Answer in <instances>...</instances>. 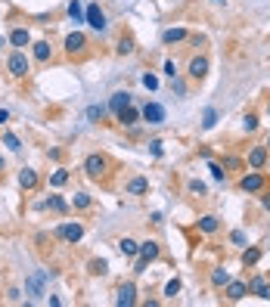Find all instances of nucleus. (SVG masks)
<instances>
[{"mask_svg": "<svg viewBox=\"0 0 270 307\" xmlns=\"http://www.w3.org/2000/svg\"><path fill=\"white\" fill-rule=\"evenodd\" d=\"M44 279H47V273H34V276H28L25 292L31 295V301H41V295H44Z\"/></svg>", "mask_w": 270, "mask_h": 307, "instance_id": "obj_10", "label": "nucleus"}, {"mask_svg": "<svg viewBox=\"0 0 270 307\" xmlns=\"http://www.w3.org/2000/svg\"><path fill=\"white\" fill-rule=\"evenodd\" d=\"M149 149H152V156L159 159V156H162V140H152V143H149Z\"/></svg>", "mask_w": 270, "mask_h": 307, "instance_id": "obj_42", "label": "nucleus"}, {"mask_svg": "<svg viewBox=\"0 0 270 307\" xmlns=\"http://www.w3.org/2000/svg\"><path fill=\"white\" fill-rule=\"evenodd\" d=\"M205 74H208V59L205 56H192L189 59V78L192 81H202Z\"/></svg>", "mask_w": 270, "mask_h": 307, "instance_id": "obj_11", "label": "nucleus"}, {"mask_svg": "<svg viewBox=\"0 0 270 307\" xmlns=\"http://www.w3.org/2000/svg\"><path fill=\"white\" fill-rule=\"evenodd\" d=\"M44 208H53V211H68V202H65V199H59V196H50V199L44 202Z\"/></svg>", "mask_w": 270, "mask_h": 307, "instance_id": "obj_29", "label": "nucleus"}, {"mask_svg": "<svg viewBox=\"0 0 270 307\" xmlns=\"http://www.w3.org/2000/svg\"><path fill=\"white\" fill-rule=\"evenodd\" d=\"M208 171H211V177H214V180H224V177H227L224 165H217V162H211V165H208Z\"/></svg>", "mask_w": 270, "mask_h": 307, "instance_id": "obj_36", "label": "nucleus"}, {"mask_svg": "<svg viewBox=\"0 0 270 307\" xmlns=\"http://www.w3.org/2000/svg\"><path fill=\"white\" fill-rule=\"evenodd\" d=\"M189 193L192 196H205V183L202 180H189Z\"/></svg>", "mask_w": 270, "mask_h": 307, "instance_id": "obj_38", "label": "nucleus"}, {"mask_svg": "<svg viewBox=\"0 0 270 307\" xmlns=\"http://www.w3.org/2000/svg\"><path fill=\"white\" fill-rule=\"evenodd\" d=\"M140 115H143V121L152 124V127L165 124V106H162V103H146V106L140 109Z\"/></svg>", "mask_w": 270, "mask_h": 307, "instance_id": "obj_5", "label": "nucleus"}, {"mask_svg": "<svg viewBox=\"0 0 270 307\" xmlns=\"http://www.w3.org/2000/svg\"><path fill=\"white\" fill-rule=\"evenodd\" d=\"M217 124V109H205V118H202V127L205 131H211Z\"/></svg>", "mask_w": 270, "mask_h": 307, "instance_id": "obj_31", "label": "nucleus"}, {"mask_svg": "<svg viewBox=\"0 0 270 307\" xmlns=\"http://www.w3.org/2000/svg\"><path fill=\"white\" fill-rule=\"evenodd\" d=\"M224 289H227V298H230V301H242V298L249 295V283H233V279H230Z\"/></svg>", "mask_w": 270, "mask_h": 307, "instance_id": "obj_15", "label": "nucleus"}, {"mask_svg": "<svg viewBox=\"0 0 270 307\" xmlns=\"http://www.w3.org/2000/svg\"><path fill=\"white\" fill-rule=\"evenodd\" d=\"M261 205H264V211H270V193H264V196H261Z\"/></svg>", "mask_w": 270, "mask_h": 307, "instance_id": "obj_45", "label": "nucleus"}, {"mask_svg": "<svg viewBox=\"0 0 270 307\" xmlns=\"http://www.w3.org/2000/svg\"><path fill=\"white\" fill-rule=\"evenodd\" d=\"M258 298H264V301H270V286H267V283H264V289L258 292Z\"/></svg>", "mask_w": 270, "mask_h": 307, "instance_id": "obj_44", "label": "nucleus"}, {"mask_svg": "<svg viewBox=\"0 0 270 307\" xmlns=\"http://www.w3.org/2000/svg\"><path fill=\"white\" fill-rule=\"evenodd\" d=\"M230 283V273L224 270V267H214V270H211V286H217V289H224Z\"/></svg>", "mask_w": 270, "mask_h": 307, "instance_id": "obj_24", "label": "nucleus"}, {"mask_svg": "<svg viewBox=\"0 0 270 307\" xmlns=\"http://www.w3.org/2000/svg\"><path fill=\"white\" fill-rule=\"evenodd\" d=\"M267 112H270V109H267Z\"/></svg>", "mask_w": 270, "mask_h": 307, "instance_id": "obj_50", "label": "nucleus"}, {"mask_svg": "<svg viewBox=\"0 0 270 307\" xmlns=\"http://www.w3.org/2000/svg\"><path fill=\"white\" fill-rule=\"evenodd\" d=\"M4 146H7L10 152H19V149H22V143H19L16 134H4Z\"/></svg>", "mask_w": 270, "mask_h": 307, "instance_id": "obj_32", "label": "nucleus"}, {"mask_svg": "<svg viewBox=\"0 0 270 307\" xmlns=\"http://www.w3.org/2000/svg\"><path fill=\"white\" fill-rule=\"evenodd\" d=\"M68 177H71V174H68L65 168H56V171L50 174V186H65V183H68Z\"/></svg>", "mask_w": 270, "mask_h": 307, "instance_id": "obj_26", "label": "nucleus"}, {"mask_svg": "<svg viewBox=\"0 0 270 307\" xmlns=\"http://www.w3.org/2000/svg\"><path fill=\"white\" fill-rule=\"evenodd\" d=\"M149 193V180L146 177H131L128 180V196H143Z\"/></svg>", "mask_w": 270, "mask_h": 307, "instance_id": "obj_17", "label": "nucleus"}, {"mask_svg": "<svg viewBox=\"0 0 270 307\" xmlns=\"http://www.w3.org/2000/svg\"><path fill=\"white\" fill-rule=\"evenodd\" d=\"M31 47H34V59H37V62H47V59H50V44H47V41H37V44H31Z\"/></svg>", "mask_w": 270, "mask_h": 307, "instance_id": "obj_25", "label": "nucleus"}, {"mask_svg": "<svg viewBox=\"0 0 270 307\" xmlns=\"http://www.w3.org/2000/svg\"><path fill=\"white\" fill-rule=\"evenodd\" d=\"M239 165H242L239 159H224V168H239Z\"/></svg>", "mask_w": 270, "mask_h": 307, "instance_id": "obj_43", "label": "nucleus"}, {"mask_svg": "<svg viewBox=\"0 0 270 307\" xmlns=\"http://www.w3.org/2000/svg\"><path fill=\"white\" fill-rule=\"evenodd\" d=\"M264 165H267V146H255V149L249 152V168L261 171Z\"/></svg>", "mask_w": 270, "mask_h": 307, "instance_id": "obj_16", "label": "nucleus"}, {"mask_svg": "<svg viewBox=\"0 0 270 307\" xmlns=\"http://www.w3.org/2000/svg\"><path fill=\"white\" fill-rule=\"evenodd\" d=\"M87 50V37L81 34V31H71L68 37H65V53L68 56H81Z\"/></svg>", "mask_w": 270, "mask_h": 307, "instance_id": "obj_8", "label": "nucleus"}, {"mask_svg": "<svg viewBox=\"0 0 270 307\" xmlns=\"http://www.w3.org/2000/svg\"><path fill=\"white\" fill-rule=\"evenodd\" d=\"M68 19H71L75 25L84 22V7H81V0H71V4H68Z\"/></svg>", "mask_w": 270, "mask_h": 307, "instance_id": "obj_23", "label": "nucleus"}, {"mask_svg": "<svg viewBox=\"0 0 270 307\" xmlns=\"http://www.w3.org/2000/svg\"><path fill=\"white\" fill-rule=\"evenodd\" d=\"M134 103V96L128 93V90H118V93H112V99H109V112H115V115H118L121 109H128Z\"/></svg>", "mask_w": 270, "mask_h": 307, "instance_id": "obj_12", "label": "nucleus"}, {"mask_svg": "<svg viewBox=\"0 0 270 307\" xmlns=\"http://www.w3.org/2000/svg\"><path fill=\"white\" fill-rule=\"evenodd\" d=\"M239 189H242V193H261V189H264V174L252 168L249 174L239 177Z\"/></svg>", "mask_w": 270, "mask_h": 307, "instance_id": "obj_6", "label": "nucleus"}, {"mask_svg": "<svg viewBox=\"0 0 270 307\" xmlns=\"http://www.w3.org/2000/svg\"><path fill=\"white\" fill-rule=\"evenodd\" d=\"M115 53H118V56H128V53H134V41H131V37H121V41L115 44Z\"/></svg>", "mask_w": 270, "mask_h": 307, "instance_id": "obj_27", "label": "nucleus"}, {"mask_svg": "<svg viewBox=\"0 0 270 307\" xmlns=\"http://www.w3.org/2000/svg\"><path fill=\"white\" fill-rule=\"evenodd\" d=\"M199 229L211 236V233H217V229H220V220H217L214 214H202V217H199Z\"/></svg>", "mask_w": 270, "mask_h": 307, "instance_id": "obj_19", "label": "nucleus"}, {"mask_svg": "<svg viewBox=\"0 0 270 307\" xmlns=\"http://www.w3.org/2000/svg\"><path fill=\"white\" fill-rule=\"evenodd\" d=\"M71 205H75V208H81V211H84V208H90V205H93V199H90L87 193H75V199H71Z\"/></svg>", "mask_w": 270, "mask_h": 307, "instance_id": "obj_30", "label": "nucleus"}, {"mask_svg": "<svg viewBox=\"0 0 270 307\" xmlns=\"http://www.w3.org/2000/svg\"><path fill=\"white\" fill-rule=\"evenodd\" d=\"M56 236H59V239H65L68 245H75V242H78V239L84 236V226H81L78 220H68V223H59V226H56Z\"/></svg>", "mask_w": 270, "mask_h": 307, "instance_id": "obj_4", "label": "nucleus"}, {"mask_svg": "<svg viewBox=\"0 0 270 307\" xmlns=\"http://www.w3.org/2000/svg\"><path fill=\"white\" fill-rule=\"evenodd\" d=\"M165 74H168V78H177V65H174V59L165 62Z\"/></svg>", "mask_w": 270, "mask_h": 307, "instance_id": "obj_41", "label": "nucleus"}, {"mask_svg": "<svg viewBox=\"0 0 270 307\" xmlns=\"http://www.w3.org/2000/svg\"><path fill=\"white\" fill-rule=\"evenodd\" d=\"M106 118V106H87V121H103Z\"/></svg>", "mask_w": 270, "mask_h": 307, "instance_id": "obj_28", "label": "nucleus"}, {"mask_svg": "<svg viewBox=\"0 0 270 307\" xmlns=\"http://www.w3.org/2000/svg\"><path fill=\"white\" fill-rule=\"evenodd\" d=\"M19 186L22 189H34L37 186V171L34 168H22L19 171Z\"/></svg>", "mask_w": 270, "mask_h": 307, "instance_id": "obj_18", "label": "nucleus"}, {"mask_svg": "<svg viewBox=\"0 0 270 307\" xmlns=\"http://www.w3.org/2000/svg\"><path fill=\"white\" fill-rule=\"evenodd\" d=\"M264 283H267L264 276H252V279H249V292H252V295H258V292L264 289Z\"/></svg>", "mask_w": 270, "mask_h": 307, "instance_id": "obj_34", "label": "nucleus"}, {"mask_svg": "<svg viewBox=\"0 0 270 307\" xmlns=\"http://www.w3.org/2000/svg\"><path fill=\"white\" fill-rule=\"evenodd\" d=\"M7 71H10V78H16V81L28 78V71H31V62H28L25 50H13V53H10V59H7Z\"/></svg>", "mask_w": 270, "mask_h": 307, "instance_id": "obj_1", "label": "nucleus"}, {"mask_svg": "<svg viewBox=\"0 0 270 307\" xmlns=\"http://www.w3.org/2000/svg\"><path fill=\"white\" fill-rule=\"evenodd\" d=\"M84 174L90 177V180H103L106 174H109V159L106 156H100V152H90V156L84 159Z\"/></svg>", "mask_w": 270, "mask_h": 307, "instance_id": "obj_2", "label": "nucleus"}, {"mask_svg": "<svg viewBox=\"0 0 270 307\" xmlns=\"http://www.w3.org/2000/svg\"><path fill=\"white\" fill-rule=\"evenodd\" d=\"M115 118H118V124H125V127H134V124H137V118H140V109L131 103L128 109H121L118 115H115Z\"/></svg>", "mask_w": 270, "mask_h": 307, "instance_id": "obj_14", "label": "nucleus"}, {"mask_svg": "<svg viewBox=\"0 0 270 307\" xmlns=\"http://www.w3.org/2000/svg\"><path fill=\"white\" fill-rule=\"evenodd\" d=\"M261 261V248L258 245H249L246 251H242V267H255Z\"/></svg>", "mask_w": 270, "mask_h": 307, "instance_id": "obj_22", "label": "nucleus"}, {"mask_svg": "<svg viewBox=\"0 0 270 307\" xmlns=\"http://www.w3.org/2000/svg\"><path fill=\"white\" fill-rule=\"evenodd\" d=\"M28 44H31V31H28V28H13V31H10V47L22 50V47H28Z\"/></svg>", "mask_w": 270, "mask_h": 307, "instance_id": "obj_13", "label": "nucleus"}, {"mask_svg": "<svg viewBox=\"0 0 270 307\" xmlns=\"http://www.w3.org/2000/svg\"><path fill=\"white\" fill-rule=\"evenodd\" d=\"M106 267H109V264H106V261H93V264H90V270H93V273H100V276H103V273H106Z\"/></svg>", "mask_w": 270, "mask_h": 307, "instance_id": "obj_40", "label": "nucleus"}, {"mask_svg": "<svg viewBox=\"0 0 270 307\" xmlns=\"http://www.w3.org/2000/svg\"><path fill=\"white\" fill-rule=\"evenodd\" d=\"M230 242L239 245V248H246V233H242V229H233V233H230Z\"/></svg>", "mask_w": 270, "mask_h": 307, "instance_id": "obj_35", "label": "nucleus"}, {"mask_svg": "<svg viewBox=\"0 0 270 307\" xmlns=\"http://www.w3.org/2000/svg\"><path fill=\"white\" fill-rule=\"evenodd\" d=\"M174 295H180V279H171L165 286V298H174Z\"/></svg>", "mask_w": 270, "mask_h": 307, "instance_id": "obj_37", "label": "nucleus"}, {"mask_svg": "<svg viewBox=\"0 0 270 307\" xmlns=\"http://www.w3.org/2000/svg\"><path fill=\"white\" fill-rule=\"evenodd\" d=\"M137 254H140V261H137V267H134V273H146V267L162 254V248H159L156 239H146V242H140V251H137Z\"/></svg>", "mask_w": 270, "mask_h": 307, "instance_id": "obj_3", "label": "nucleus"}, {"mask_svg": "<svg viewBox=\"0 0 270 307\" xmlns=\"http://www.w3.org/2000/svg\"><path fill=\"white\" fill-rule=\"evenodd\" d=\"M118 251H121L125 258H137V251H140V242H134V239H128V236H125V239L118 242Z\"/></svg>", "mask_w": 270, "mask_h": 307, "instance_id": "obj_21", "label": "nucleus"}, {"mask_svg": "<svg viewBox=\"0 0 270 307\" xmlns=\"http://www.w3.org/2000/svg\"><path fill=\"white\" fill-rule=\"evenodd\" d=\"M267 152H270V137H267Z\"/></svg>", "mask_w": 270, "mask_h": 307, "instance_id": "obj_49", "label": "nucleus"}, {"mask_svg": "<svg viewBox=\"0 0 270 307\" xmlns=\"http://www.w3.org/2000/svg\"><path fill=\"white\" fill-rule=\"evenodd\" d=\"M115 304H118V307L137 304V286H134V283H121V286H118V295H115Z\"/></svg>", "mask_w": 270, "mask_h": 307, "instance_id": "obj_9", "label": "nucleus"}, {"mask_svg": "<svg viewBox=\"0 0 270 307\" xmlns=\"http://www.w3.org/2000/svg\"><path fill=\"white\" fill-rule=\"evenodd\" d=\"M186 37H189L186 28H168V31L162 34V41H165V44H180V41H186Z\"/></svg>", "mask_w": 270, "mask_h": 307, "instance_id": "obj_20", "label": "nucleus"}, {"mask_svg": "<svg viewBox=\"0 0 270 307\" xmlns=\"http://www.w3.org/2000/svg\"><path fill=\"white\" fill-rule=\"evenodd\" d=\"M4 168H7V159H4V156H0V174H4Z\"/></svg>", "mask_w": 270, "mask_h": 307, "instance_id": "obj_47", "label": "nucleus"}, {"mask_svg": "<svg viewBox=\"0 0 270 307\" xmlns=\"http://www.w3.org/2000/svg\"><path fill=\"white\" fill-rule=\"evenodd\" d=\"M4 47H7V37H4V34H0V50H4Z\"/></svg>", "mask_w": 270, "mask_h": 307, "instance_id": "obj_48", "label": "nucleus"}, {"mask_svg": "<svg viewBox=\"0 0 270 307\" xmlns=\"http://www.w3.org/2000/svg\"><path fill=\"white\" fill-rule=\"evenodd\" d=\"M242 131L246 134H255L258 131V115H246V118H242Z\"/></svg>", "mask_w": 270, "mask_h": 307, "instance_id": "obj_33", "label": "nucleus"}, {"mask_svg": "<svg viewBox=\"0 0 270 307\" xmlns=\"http://www.w3.org/2000/svg\"><path fill=\"white\" fill-rule=\"evenodd\" d=\"M7 121H10V112H7V109H0V124H7Z\"/></svg>", "mask_w": 270, "mask_h": 307, "instance_id": "obj_46", "label": "nucleus"}, {"mask_svg": "<svg viewBox=\"0 0 270 307\" xmlns=\"http://www.w3.org/2000/svg\"><path fill=\"white\" fill-rule=\"evenodd\" d=\"M143 87L146 90H159V78L156 74H143Z\"/></svg>", "mask_w": 270, "mask_h": 307, "instance_id": "obj_39", "label": "nucleus"}, {"mask_svg": "<svg viewBox=\"0 0 270 307\" xmlns=\"http://www.w3.org/2000/svg\"><path fill=\"white\" fill-rule=\"evenodd\" d=\"M84 22L93 28V31H106V13L100 10V4H90L84 10Z\"/></svg>", "mask_w": 270, "mask_h": 307, "instance_id": "obj_7", "label": "nucleus"}]
</instances>
